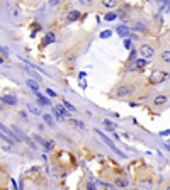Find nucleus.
Returning a JSON list of instances; mask_svg holds the SVG:
<instances>
[{
  "instance_id": "obj_1",
  "label": "nucleus",
  "mask_w": 170,
  "mask_h": 190,
  "mask_svg": "<svg viewBox=\"0 0 170 190\" xmlns=\"http://www.w3.org/2000/svg\"><path fill=\"white\" fill-rule=\"evenodd\" d=\"M131 93H133V87H129V85H119L116 88V92H114V95L119 97V99H126V97H129Z\"/></svg>"
},
{
  "instance_id": "obj_2",
  "label": "nucleus",
  "mask_w": 170,
  "mask_h": 190,
  "mask_svg": "<svg viewBox=\"0 0 170 190\" xmlns=\"http://www.w3.org/2000/svg\"><path fill=\"white\" fill-rule=\"evenodd\" d=\"M140 54L145 58V60L148 61V60H153V56H155V49L151 48L150 44H143L140 48Z\"/></svg>"
},
{
  "instance_id": "obj_3",
  "label": "nucleus",
  "mask_w": 170,
  "mask_h": 190,
  "mask_svg": "<svg viewBox=\"0 0 170 190\" xmlns=\"http://www.w3.org/2000/svg\"><path fill=\"white\" fill-rule=\"evenodd\" d=\"M95 132H97V134H99L100 136V139L104 141V143H106V144H107V146H109L111 150L112 151H116V153H118V155H119V156H124V155H122V153H121L119 150H118V148H116V144H114V143H112V141L109 139V138H107V136H106V134H102V132H100V131H95Z\"/></svg>"
},
{
  "instance_id": "obj_4",
  "label": "nucleus",
  "mask_w": 170,
  "mask_h": 190,
  "mask_svg": "<svg viewBox=\"0 0 170 190\" xmlns=\"http://www.w3.org/2000/svg\"><path fill=\"white\" fill-rule=\"evenodd\" d=\"M169 102V97L167 95H157L155 99H153V107H162V105H165Z\"/></svg>"
},
{
  "instance_id": "obj_5",
  "label": "nucleus",
  "mask_w": 170,
  "mask_h": 190,
  "mask_svg": "<svg viewBox=\"0 0 170 190\" xmlns=\"http://www.w3.org/2000/svg\"><path fill=\"white\" fill-rule=\"evenodd\" d=\"M77 19H80V10H70L68 15H66V20L68 22H75Z\"/></svg>"
},
{
  "instance_id": "obj_6",
  "label": "nucleus",
  "mask_w": 170,
  "mask_h": 190,
  "mask_svg": "<svg viewBox=\"0 0 170 190\" xmlns=\"http://www.w3.org/2000/svg\"><path fill=\"white\" fill-rule=\"evenodd\" d=\"M2 100H3V104H7V105H15V104H17V99H15L14 95H3Z\"/></svg>"
},
{
  "instance_id": "obj_7",
  "label": "nucleus",
  "mask_w": 170,
  "mask_h": 190,
  "mask_svg": "<svg viewBox=\"0 0 170 190\" xmlns=\"http://www.w3.org/2000/svg\"><path fill=\"white\" fill-rule=\"evenodd\" d=\"M160 60H162V63L170 65V49H165L163 53H162V54H160Z\"/></svg>"
},
{
  "instance_id": "obj_8",
  "label": "nucleus",
  "mask_w": 170,
  "mask_h": 190,
  "mask_svg": "<svg viewBox=\"0 0 170 190\" xmlns=\"http://www.w3.org/2000/svg\"><path fill=\"white\" fill-rule=\"evenodd\" d=\"M102 5L107 7V9H112V7L118 5V0H102Z\"/></svg>"
},
{
  "instance_id": "obj_9",
  "label": "nucleus",
  "mask_w": 170,
  "mask_h": 190,
  "mask_svg": "<svg viewBox=\"0 0 170 190\" xmlns=\"http://www.w3.org/2000/svg\"><path fill=\"white\" fill-rule=\"evenodd\" d=\"M116 32H118L119 36H126V34H129V27H126V26H119V27L116 29Z\"/></svg>"
},
{
  "instance_id": "obj_10",
  "label": "nucleus",
  "mask_w": 170,
  "mask_h": 190,
  "mask_svg": "<svg viewBox=\"0 0 170 190\" xmlns=\"http://www.w3.org/2000/svg\"><path fill=\"white\" fill-rule=\"evenodd\" d=\"M51 42H55V34H53V32H48V34L44 36V42H43V44H51Z\"/></svg>"
},
{
  "instance_id": "obj_11",
  "label": "nucleus",
  "mask_w": 170,
  "mask_h": 190,
  "mask_svg": "<svg viewBox=\"0 0 170 190\" xmlns=\"http://www.w3.org/2000/svg\"><path fill=\"white\" fill-rule=\"evenodd\" d=\"M128 178H118L116 180V187H128Z\"/></svg>"
},
{
  "instance_id": "obj_12",
  "label": "nucleus",
  "mask_w": 170,
  "mask_h": 190,
  "mask_svg": "<svg viewBox=\"0 0 170 190\" xmlns=\"http://www.w3.org/2000/svg\"><path fill=\"white\" fill-rule=\"evenodd\" d=\"M27 85H29L31 88H32V90L34 92H38V88H39V85H38V81H34L32 80V78H29V80H27Z\"/></svg>"
},
{
  "instance_id": "obj_13",
  "label": "nucleus",
  "mask_w": 170,
  "mask_h": 190,
  "mask_svg": "<svg viewBox=\"0 0 170 190\" xmlns=\"http://www.w3.org/2000/svg\"><path fill=\"white\" fill-rule=\"evenodd\" d=\"M56 112H58L60 116H68V112H66V109H65V105H63V104H60V105L56 107Z\"/></svg>"
},
{
  "instance_id": "obj_14",
  "label": "nucleus",
  "mask_w": 170,
  "mask_h": 190,
  "mask_svg": "<svg viewBox=\"0 0 170 190\" xmlns=\"http://www.w3.org/2000/svg\"><path fill=\"white\" fill-rule=\"evenodd\" d=\"M43 119H44V122H48L51 127L55 126V122H53V119H51V116H50V114H43Z\"/></svg>"
},
{
  "instance_id": "obj_15",
  "label": "nucleus",
  "mask_w": 170,
  "mask_h": 190,
  "mask_svg": "<svg viewBox=\"0 0 170 190\" xmlns=\"http://www.w3.org/2000/svg\"><path fill=\"white\" fill-rule=\"evenodd\" d=\"M145 65H146V60H145V58H141V60H138L136 63H134V66H136V68H143Z\"/></svg>"
},
{
  "instance_id": "obj_16",
  "label": "nucleus",
  "mask_w": 170,
  "mask_h": 190,
  "mask_svg": "<svg viewBox=\"0 0 170 190\" xmlns=\"http://www.w3.org/2000/svg\"><path fill=\"white\" fill-rule=\"evenodd\" d=\"M0 138H2V139H3V141H7L9 144H14V139H10L9 136H7V134H3L2 131H0Z\"/></svg>"
},
{
  "instance_id": "obj_17",
  "label": "nucleus",
  "mask_w": 170,
  "mask_h": 190,
  "mask_svg": "<svg viewBox=\"0 0 170 190\" xmlns=\"http://www.w3.org/2000/svg\"><path fill=\"white\" fill-rule=\"evenodd\" d=\"M78 2V5H82V7H89V5H92V0H77Z\"/></svg>"
},
{
  "instance_id": "obj_18",
  "label": "nucleus",
  "mask_w": 170,
  "mask_h": 190,
  "mask_svg": "<svg viewBox=\"0 0 170 190\" xmlns=\"http://www.w3.org/2000/svg\"><path fill=\"white\" fill-rule=\"evenodd\" d=\"M151 78H153V81L157 83L158 80H162V78H163V73H160V71H158V73H153V77H151Z\"/></svg>"
},
{
  "instance_id": "obj_19",
  "label": "nucleus",
  "mask_w": 170,
  "mask_h": 190,
  "mask_svg": "<svg viewBox=\"0 0 170 190\" xmlns=\"http://www.w3.org/2000/svg\"><path fill=\"white\" fill-rule=\"evenodd\" d=\"M63 105H65V109L66 110H75V105L70 104V102H66V100H63Z\"/></svg>"
},
{
  "instance_id": "obj_20",
  "label": "nucleus",
  "mask_w": 170,
  "mask_h": 190,
  "mask_svg": "<svg viewBox=\"0 0 170 190\" xmlns=\"http://www.w3.org/2000/svg\"><path fill=\"white\" fill-rule=\"evenodd\" d=\"M116 17H118L116 12H109V14H106V20H114Z\"/></svg>"
},
{
  "instance_id": "obj_21",
  "label": "nucleus",
  "mask_w": 170,
  "mask_h": 190,
  "mask_svg": "<svg viewBox=\"0 0 170 190\" xmlns=\"http://www.w3.org/2000/svg\"><path fill=\"white\" fill-rule=\"evenodd\" d=\"M111 36H112L111 31H104V32H100V38H102V39H109Z\"/></svg>"
},
{
  "instance_id": "obj_22",
  "label": "nucleus",
  "mask_w": 170,
  "mask_h": 190,
  "mask_svg": "<svg viewBox=\"0 0 170 190\" xmlns=\"http://www.w3.org/2000/svg\"><path fill=\"white\" fill-rule=\"evenodd\" d=\"M29 110L34 114V116H39V114H41V110L38 109V107H32V105H29Z\"/></svg>"
},
{
  "instance_id": "obj_23",
  "label": "nucleus",
  "mask_w": 170,
  "mask_h": 190,
  "mask_svg": "<svg viewBox=\"0 0 170 190\" xmlns=\"http://www.w3.org/2000/svg\"><path fill=\"white\" fill-rule=\"evenodd\" d=\"M44 146H46V150L50 151V150L55 148V143H53V141H46V143H44Z\"/></svg>"
},
{
  "instance_id": "obj_24",
  "label": "nucleus",
  "mask_w": 170,
  "mask_h": 190,
  "mask_svg": "<svg viewBox=\"0 0 170 190\" xmlns=\"http://www.w3.org/2000/svg\"><path fill=\"white\" fill-rule=\"evenodd\" d=\"M141 185H143L145 189H150V187H151V180H141Z\"/></svg>"
},
{
  "instance_id": "obj_25",
  "label": "nucleus",
  "mask_w": 170,
  "mask_h": 190,
  "mask_svg": "<svg viewBox=\"0 0 170 190\" xmlns=\"http://www.w3.org/2000/svg\"><path fill=\"white\" fill-rule=\"evenodd\" d=\"M124 48H126V49H131V48H133V42H131L129 39H124Z\"/></svg>"
},
{
  "instance_id": "obj_26",
  "label": "nucleus",
  "mask_w": 170,
  "mask_h": 190,
  "mask_svg": "<svg viewBox=\"0 0 170 190\" xmlns=\"http://www.w3.org/2000/svg\"><path fill=\"white\" fill-rule=\"evenodd\" d=\"M143 29H145V26H143L141 22H138V24L134 26V31H143Z\"/></svg>"
},
{
  "instance_id": "obj_27",
  "label": "nucleus",
  "mask_w": 170,
  "mask_h": 190,
  "mask_svg": "<svg viewBox=\"0 0 170 190\" xmlns=\"http://www.w3.org/2000/svg\"><path fill=\"white\" fill-rule=\"evenodd\" d=\"M58 3H60V0H50V2H48L50 7H55V5H58Z\"/></svg>"
},
{
  "instance_id": "obj_28",
  "label": "nucleus",
  "mask_w": 170,
  "mask_h": 190,
  "mask_svg": "<svg viewBox=\"0 0 170 190\" xmlns=\"http://www.w3.org/2000/svg\"><path fill=\"white\" fill-rule=\"evenodd\" d=\"M46 93H48V95H50V97H58V95H56V93H55V92L51 90V88H46Z\"/></svg>"
},
{
  "instance_id": "obj_29",
  "label": "nucleus",
  "mask_w": 170,
  "mask_h": 190,
  "mask_svg": "<svg viewBox=\"0 0 170 190\" xmlns=\"http://www.w3.org/2000/svg\"><path fill=\"white\" fill-rule=\"evenodd\" d=\"M104 124H106L107 127H112V126H114V124H112V122H111L109 119H106V120H104Z\"/></svg>"
},
{
  "instance_id": "obj_30",
  "label": "nucleus",
  "mask_w": 170,
  "mask_h": 190,
  "mask_svg": "<svg viewBox=\"0 0 170 190\" xmlns=\"http://www.w3.org/2000/svg\"><path fill=\"white\" fill-rule=\"evenodd\" d=\"M170 134V129H167V131H162L160 132V136H169Z\"/></svg>"
},
{
  "instance_id": "obj_31",
  "label": "nucleus",
  "mask_w": 170,
  "mask_h": 190,
  "mask_svg": "<svg viewBox=\"0 0 170 190\" xmlns=\"http://www.w3.org/2000/svg\"><path fill=\"white\" fill-rule=\"evenodd\" d=\"M136 58V51H131V54H129V60H134Z\"/></svg>"
},
{
  "instance_id": "obj_32",
  "label": "nucleus",
  "mask_w": 170,
  "mask_h": 190,
  "mask_svg": "<svg viewBox=\"0 0 170 190\" xmlns=\"http://www.w3.org/2000/svg\"><path fill=\"white\" fill-rule=\"evenodd\" d=\"M89 190H95V187H94V185L90 183V185H89Z\"/></svg>"
},
{
  "instance_id": "obj_33",
  "label": "nucleus",
  "mask_w": 170,
  "mask_h": 190,
  "mask_svg": "<svg viewBox=\"0 0 170 190\" xmlns=\"http://www.w3.org/2000/svg\"><path fill=\"white\" fill-rule=\"evenodd\" d=\"M167 190H170V185H169V187H167Z\"/></svg>"
},
{
  "instance_id": "obj_34",
  "label": "nucleus",
  "mask_w": 170,
  "mask_h": 190,
  "mask_svg": "<svg viewBox=\"0 0 170 190\" xmlns=\"http://www.w3.org/2000/svg\"><path fill=\"white\" fill-rule=\"evenodd\" d=\"M131 190H138V189H131Z\"/></svg>"
}]
</instances>
